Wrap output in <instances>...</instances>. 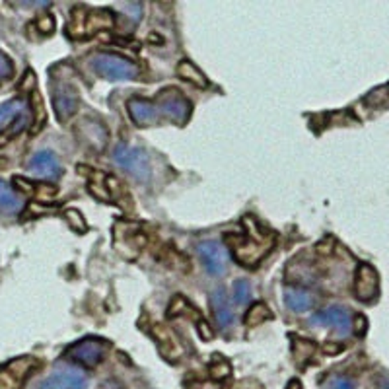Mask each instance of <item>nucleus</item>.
<instances>
[{"label": "nucleus", "mask_w": 389, "mask_h": 389, "mask_svg": "<svg viewBox=\"0 0 389 389\" xmlns=\"http://www.w3.org/2000/svg\"><path fill=\"white\" fill-rule=\"evenodd\" d=\"M29 123V109L24 99H10L0 106V133L18 135Z\"/></svg>", "instance_id": "0eeeda50"}, {"label": "nucleus", "mask_w": 389, "mask_h": 389, "mask_svg": "<svg viewBox=\"0 0 389 389\" xmlns=\"http://www.w3.org/2000/svg\"><path fill=\"white\" fill-rule=\"evenodd\" d=\"M80 106V97H78L76 88L70 86L67 82H58L53 88V109L55 115L60 123L68 121L70 117L74 115Z\"/></svg>", "instance_id": "1a4fd4ad"}, {"label": "nucleus", "mask_w": 389, "mask_h": 389, "mask_svg": "<svg viewBox=\"0 0 389 389\" xmlns=\"http://www.w3.org/2000/svg\"><path fill=\"white\" fill-rule=\"evenodd\" d=\"M38 28L41 33H53V28H55V19L51 16H41L38 19Z\"/></svg>", "instance_id": "7c9ffc66"}, {"label": "nucleus", "mask_w": 389, "mask_h": 389, "mask_svg": "<svg viewBox=\"0 0 389 389\" xmlns=\"http://www.w3.org/2000/svg\"><path fill=\"white\" fill-rule=\"evenodd\" d=\"M271 310L265 306V304H253L251 308H249V311L245 313V325L247 327H257V325H261V323H265L267 320H271Z\"/></svg>", "instance_id": "4be33fe9"}, {"label": "nucleus", "mask_w": 389, "mask_h": 389, "mask_svg": "<svg viewBox=\"0 0 389 389\" xmlns=\"http://www.w3.org/2000/svg\"><path fill=\"white\" fill-rule=\"evenodd\" d=\"M352 327H354V333H356L358 337H362V335L366 333V329H368V320H366L364 315H356V317H354V323H352Z\"/></svg>", "instance_id": "2f4dec72"}, {"label": "nucleus", "mask_w": 389, "mask_h": 389, "mask_svg": "<svg viewBox=\"0 0 389 389\" xmlns=\"http://www.w3.org/2000/svg\"><path fill=\"white\" fill-rule=\"evenodd\" d=\"M342 349H345L342 345H337V347H335V345H325V347H323V350H325L327 354H337V352H340Z\"/></svg>", "instance_id": "f704fd0d"}, {"label": "nucleus", "mask_w": 389, "mask_h": 389, "mask_svg": "<svg viewBox=\"0 0 389 389\" xmlns=\"http://www.w3.org/2000/svg\"><path fill=\"white\" fill-rule=\"evenodd\" d=\"M88 379L84 374L76 370H65V372H55L43 381H39L38 389H86Z\"/></svg>", "instance_id": "4468645a"}, {"label": "nucleus", "mask_w": 389, "mask_h": 389, "mask_svg": "<svg viewBox=\"0 0 389 389\" xmlns=\"http://www.w3.org/2000/svg\"><path fill=\"white\" fill-rule=\"evenodd\" d=\"M14 74V65L10 57H6L2 51H0V80H8Z\"/></svg>", "instance_id": "c85d7f7f"}, {"label": "nucleus", "mask_w": 389, "mask_h": 389, "mask_svg": "<svg viewBox=\"0 0 389 389\" xmlns=\"http://www.w3.org/2000/svg\"><path fill=\"white\" fill-rule=\"evenodd\" d=\"M197 251L203 259L204 269L213 276H220L228 271V251L220 242H216V240L201 242L197 245Z\"/></svg>", "instance_id": "6e6552de"}, {"label": "nucleus", "mask_w": 389, "mask_h": 389, "mask_svg": "<svg viewBox=\"0 0 389 389\" xmlns=\"http://www.w3.org/2000/svg\"><path fill=\"white\" fill-rule=\"evenodd\" d=\"M14 183L18 185L19 189L28 194H35V189H38V185L29 183L28 179H24V177H14Z\"/></svg>", "instance_id": "473e14b6"}, {"label": "nucleus", "mask_w": 389, "mask_h": 389, "mask_svg": "<svg viewBox=\"0 0 389 389\" xmlns=\"http://www.w3.org/2000/svg\"><path fill=\"white\" fill-rule=\"evenodd\" d=\"M29 169L43 179H57L63 172L57 156L53 152H47V150H41L38 154H33V158L29 160Z\"/></svg>", "instance_id": "2eb2a0df"}, {"label": "nucleus", "mask_w": 389, "mask_h": 389, "mask_svg": "<svg viewBox=\"0 0 389 389\" xmlns=\"http://www.w3.org/2000/svg\"><path fill=\"white\" fill-rule=\"evenodd\" d=\"M82 133H84L86 142H90L96 150H101L107 144V138H109L107 136V129L101 123H97V121H84Z\"/></svg>", "instance_id": "6ab92c4d"}, {"label": "nucleus", "mask_w": 389, "mask_h": 389, "mask_svg": "<svg viewBox=\"0 0 389 389\" xmlns=\"http://www.w3.org/2000/svg\"><path fill=\"white\" fill-rule=\"evenodd\" d=\"M126 111L136 126H152L162 121L160 109L154 99H142V97H131L126 101Z\"/></svg>", "instance_id": "f8f14e48"}, {"label": "nucleus", "mask_w": 389, "mask_h": 389, "mask_svg": "<svg viewBox=\"0 0 389 389\" xmlns=\"http://www.w3.org/2000/svg\"><path fill=\"white\" fill-rule=\"evenodd\" d=\"M177 76L181 78V80H185V82H191V84L197 88H206V84H208L203 72L194 67L191 60H181V63L177 65Z\"/></svg>", "instance_id": "412c9836"}, {"label": "nucleus", "mask_w": 389, "mask_h": 389, "mask_svg": "<svg viewBox=\"0 0 389 389\" xmlns=\"http://www.w3.org/2000/svg\"><path fill=\"white\" fill-rule=\"evenodd\" d=\"M388 90H389V86L374 90V92L368 94V97H366V104H370V106H379V104H381V101L388 97Z\"/></svg>", "instance_id": "c756f323"}, {"label": "nucleus", "mask_w": 389, "mask_h": 389, "mask_svg": "<svg viewBox=\"0 0 389 389\" xmlns=\"http://www.w3.org/2000/svg\"><path fill=\"white\" fill-rule=\"evenodd\" d=\"M154 335L156 339H158V349H160V352H162V356L165 360H179L183 356V345L177 340V337L165 325H156Z\"/></svg>", "instance_id": "dca6fc26"}, {"label": "nucleus", "mask_w": 389, "mask_h": 389, "mask_svg": "<svg viewBox=\"0 0 389 389\" xmlns=\"http://www.w3.org/2000/svg\"><path fill=\"white\" fill-rule=\"evenodd\" d=\"M379 292V274L378 271L368 265L362 263L356 274H354V294L360 301H374Z\"/></svg>", "instance_id": "9b49d317"}, {"label": "nucleus", "mask_w": 389, "mask_h": 389, "mask_svg": "<svg viewBox=\"0 0 389 389\" xmlns=\"http://www.w3.org/2000/svg\"><path fill=\"white\" fill-rule=\"evenodd\" d=\"M199 331H201V337H203V339H213V331L208 329V323H204L203 320L199 321Z\"/></svg>", "instance_id": "72a5a7b5"}, {"label": "nucleus", "mask_w": 389, "mask_h": 389, "mask_svg": "<svg viewBox=\"0 0 389 389\" xmlns=\"http://www.w3.org/2000/svg\"><path fill=\"white\" fill-rule=\"evenodd\" d=\"M67 222L68 226L74 230V232H86V222H84V216H82V213H78V210H74V208H68L67 210Z\"/></svg>", "instance_id": "393cba45"}, {"label": "nucleus", "mask_w": 389, "mask_h": 389, "mask_svg": "<svg viewBox=\"0 0 389 389\" xmlns=\"http://www.w3.org/2000/svg\"><path fill=\"white\" fill-rule=\"evenodd\" d=\"M288 389H304V388H301L300 381H296V379H294V381H290V383H288Z\"/></svg>", "instance_id": "c9c22d12"}, {"label": "nucleus", "mask_w": 389, "mask_h": 389, "mask_svg": "<svg viewBox=\"0 0 389 389\" xmlns=\"http://www.w3.org/2000/svg\"><path fill=\"white\" fill-rule=\"evenodd\" d=\"M327 389H356V386H354V381H352L350 378H345V376H335V378L329 379Z\"/></svg>", "instance_id": "cd10ccee"}, {"label": "nucleus", "mask_w": 389, "mask_h": 389, "mask_svg": "<svg viewBox=\"0 0 389 389\" xmlns=\"http://www.w3.org/2000/svg\"><path fill=\"white\" fill-rule=\"evenodd\" d=\"M243 226L247 228L249 235H226V243H230L233 249L235 259L242 263L243 267H255L261 261L267 253L271 251L274 235L267 230H261L253 218H245Z\"/></svg>", "instance_id": "f257e3e1"}, {"label": "nucleus", "mask_w": 389, "mask_h": 389, "mask_svg": "<svg viewBox=\"0 0 389 389\" xmlns=\"http://www.w3.org/2000/svg\"><path fill=\"white\" fill-rule=\"evenodd\" d=\"M383 389H389V376L386 378V381H383Z\"/></svg>", "instance_id": "e433bc0d"}, {"label": "nucleus", "mask_w": 389, "mask_h": 389, "mask_svg": "<svg viewBox=\"0 0 389 389\" xmlns=\"http://www.w3.org/2000/svg\"><path fill=\"white\" fill-rule=\"evenodd\" d=\"M113 28V16L106 8L88 10V8H74L72 10V19L68 26V35L70 38H86L92 35L99 29Z\"/></svg>", "instance_id": "7ed1b4c3"}, {"label": "nucleus", "mask_w": 389, "mask_h": 389, "mask_svg": "<svg viewBox=\"0 0 389 389\" xmlns=\"http://www.w3.org/2000/svg\"><path fill=\"white\" fill-rule=\"evenodd\" d=\"M210 308H213L214 320L218 323V327L224 331H228L233 325V311L230 301H228V296L224 290H214L213 296H210Z\"/></svg>", "instance_id": "f3484780"}, {"label": "nucleus", "mask_w": 389, "mask_h": 389, "mask_svg": "<svg viewBox=\"0 0 389 389\" xmlns=\"http://www.w3.org/2000/svg\"><path fill=\"white\" fill-rule=\"evenodd\" d=\"M31 107H33V126H31V133L38 135L39 131L43 129V125H45V121H47L45 106H43V99L39 96V92L31 94Z\"/></svg>", "instance_id": "5701e85b"}, {"label": "nucleus", "mask_w": 389, "mask_h": 389, "mask_svg": "<svg viewBox=\"0 0 389 389\" xmlns=\"http://www.w3.org/2000/svg\"><path fill=\"white\" fill-rule=\"evenodd\" d=\"M251 296V288H249V282L247 281H238L233 284V301L235 304H245Z\"/></svg>", "instance_id": "a878e982"}, {"label": "nucleus", "mask_w": 389, "mask_h": 389, "mask_svg": "<svg viewBox=\"0 0 389 389\" xmlns=\"http://www.w3.org/2000/svg\"><path fill=\"white\" fill-rule=\"evenodd\" d=\"M35 358L24 356V358L12 360L4 368L0 370V389H19L29 376V372L35 368Z\"/></svg>", "instance_id": "9d476101"}, {"label": "nucleus", "mask_w": 389, "mask_h": 389, "mask_svg": "<svg viewBox=\"0 0 389 389\" xmlns=\"http://www.w3.org/2000/svg\"><path fill=\"white\" fill-rule=\"evenodd\" d=\"M313 350H315V347L311 345L310 340L300 339L294 342V354H296V356L300 354V358L298 360H308L311 354H313Z\"/></svg>", "instance_id": "bb28decb"}, {"label": "nucleus", "mask_w": 389, "mask_h": 389, "mask_svg": "<svg viewBox=\"0 0 389 389\" xmlns=\"http://www.w3.org/2000/svg\"><path fill=\"white\" fill-rule=\"evenodd\" d=\"M310 325H331L339 335H347L350 333L352 321H350V313L340 306H331L327 310L320 311L315 315H311Z\"/></svg>", "instance_id": "ddd939ff"}, {"label": "nucleus", "mask_w": 389, "mask_h": 389, "mask_svg": "<svg viewBox=\"0 0 389 389\" xmlns=\"http://www.w3.org/2000/svg\"><path fill=\"white\" fill-rule=\"evenodd\" d=\"M106 350V340L96 339V337H88V339L78 340L72 347H68L65 356H67L68 360L80 364V366H84V368H94V366H97V364L104 360Z\"/></svg>", "instance_id": "423d86ee"}, {"label": "nucleus", "mask_w": 389, "mask_h": 389, "mask_svg": "<svg viewBox=\"0 0 389 389\" xmlns=\"http://www.w3.org/2000/svg\"><path fill=\"white\" fill-rule=\"evenodd\" d=\"M230 374H232L230 364L224 358H220V356H216V360L210 364V376H213L214 379H226Z\"/></svg>", "instance_id": "b1692460"}, {"label": "nucleus", "mask_w": 389, "mask_h": 389, "mask_svg": "<svg viewBox=\"0 0 389 389\" xmlns=\"http://www.w3.org/2000/svg\"><path fill=\"white\" fill-rule=\"evenodd\" d=\"M22 206H24L22 199L12 191V187L8 183H4L0 179V210L8 214H16L22 210Z\"/></svg>", "instance_id": "aec40b11"}, {"label": "nucleus", "mask_w": 389, "mask_h": 389, "mask_svg": "<svg viewBox=\"0 0 389 389\" xmlns=\"http://www.w3.org/2000/svg\"><path fill=\"white\" fill-rule=\"evenodd\" d=\"M154 101L160 109V117L164 121H172L175 125L183 126L191 119V113H193L191 101L175 88H165Z\"/></svg>", "instance_id": "39448f33"}, {"label": "nucleus", "mask_w": 389, "mask_h": 389, "mask_svg": "<svg viewBox=\"0 0 389 389\" xmlns=\"http://www.w3.org/2000/svg\"><path fill=\"white\" fill-rule=\"evenodd\" d=\"M113 160L117 162L119 167H123L126 174L138 183H148L150 175H152V167H150V160L142 148L129 144H117L115 152H113Z\"/></svg>", "instance_id": "20e7f679"}, {"label": "nucleus", "mask_w": 389, "mask_h": 389, "mask_svg": "<svg viewBox=\"0 0 389 389\" xmlns=\"http://www.w3.org/2000/svg\"><path fill=\"white\" fill-rule=\"evenodd\" d=\"M284 304L296 313H304V311L311 310L313 306V296L304 288H286L284 290Z\"/></svg>", "instance_id": "a211bd4d"}, {"label": "nucleus", "mask_w": 389, "mask_h": 389, "mask_svg": "<svg viewBox=\"0 0 389 389\" xmlns=\"http://www.w3.org/2000/svg\"><path fill=\"white\" fill-rule=\"evenodd\" d=\"M90 67L106 80H138L140 67L115 53H96L90 58Z\"/></svg>", "instance_id": "f03ea898"}]
</instances>
